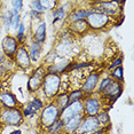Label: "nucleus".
Segmentation results:
<instances>
[{"mask_svg": "<svg viewBox=\"0 0 134 134\" xmlns=\"http://www.w3.org/2000/svg\"><path fill=\"white\" fill-rule=\"evenodd\" d=\"M100 127H101V124L99 123L96 117L87 116L85 119H83V121L79 125V127L75 132V134H92L95 131L99 130Z\"/></svg>", "mask_w": 134, "mask_h": 134, "instance_id": "423d86ee", "label": "nucleus"}, {"mask_svg": "<svg viewBox=\"0 0 134 134\" xmlns=\"http://www.w3.org/2000/svg\"><path fill=\"white\" fill-rule=\"evenodd\" d=\"M79 115H84V103L79 100V101L70 102L68 105L61 111L60 114V119L63 121H66L68 119Z\"/></svg>", "mask_w": 134, "mask_h": 134, "instance_id": "39448f33", "label": "nucleus"}, {"mask_svg": "<svg viewBox=\"0 0 134 134\" xmlns=\"http://www.w3.org/2000/svg\"><path fill=\"white\" fill-rule=\"evenodd\" d=\"M101 110V101L96 97H87L84 102V115L95 117Z\"/></svg>", "mask_w": 134, "mask_h": 134, "instance_id": "1a4fd4ad", "label": "nucleus"}, {"mask_svg": "<svg viewBox=\"0 0 134 134\" xmlns=\"http://www.w3.org/2000/svg\"><path fill=\"white\" fill-rule=\"evenodd\" d=\"M9 134H22V132H21V130H14L13 132H10Z\"/></svg>", "mask_w": 134, "mask_h": 134, "instance_id": "2f4dec72", "label": "nucleus"}, {"mask_svg": "<svg viewBox=\"0 0 134 134\" xmlns=\"http://www.w3.org/2000/svg\"><path fill=\"white\" fill-rule=\"evenodd\" d=\"M29 52V55H30V60L36 62L39 56H40V53H41V45L38 44V42H35L33 41L30 46V49L28 51Z\"/></svg>", "mask_w": 134, "mask_h": 134, "instance_id": "dca6fc26", "label": "nucleus"}, {"mask_svg": "<svg viewBox=\"0 0 134 134\" xmlns=\"http://www.w3.org/2000/svg\"><path fill=\"white\" fill-rule=\"evenodd\" d=\"M65 16V12L63 7H57L56 9L53 12V20H52V24H55L59 21H62Z\"/></svg>", "mask_w": 134, "mask_h": 134, "instance_id": "aec40b11", "label": "nucleus"}, {"mask_svg": "<svg viewBox=\"0 0 134 134\" xmlns=\"http://www.w3.org/2000/svg\"><path fill=\"white\" fill-rule=\"evenodd\" d=\"M111 79H114L116 81H119V83H123L124 81V74H123V68L121 66H118V68L114 69V71L111 72Z\"/></svg>", "mask_w": 134, "mask_h": 134, "instance_id": "4be33fe9", "label": "nucleus"}, {"mask_svg": "<svg viewBox=\"0 0 134 134\" xmlns=\"http://www.w3.org/2000/svg\"><path fill=\"white\" fill-rule=\"evenodd\" d=\"M83 119H84V115H79V116L72 117V118H70V119H68L66 121H64L63 130H64L65 134H75V132L77 131L79 125L81 124Z\"/></svg>", "mask_w": 134, "mask_h": 134, "instance_id": "ddd939ff", "label": "nucleus"}, {"mask_svg": "<svg viewBox=\"0 0 134 134\" xmlns=\"http://www.w3.org/2000/svg\"><path fill=\"white\" fill-rule=\"evenodd\" d=\"M110 81H111V78H110V77H108V78H104V79H103V80L101 81V83H100V86H99V92L101 93L102 91L104 90V88H105V87L109 85V83H110Z\"/></svg>", "mask_w": 134, "mask_h": 134, "instance_id": "c756f323", "label": "nucleus"}, {"mask_svg": "<svg viewBox=\"0 0 134 134\" xmlns=\"http://www.w3.org/2000/svg\"><path fill=\"white\" fill-rule=\"evenodd\" d=\"M1 47H2V52H4L6 57H9V59H13L16 54L17 49H19V41L16 40V38L13 37V36H6V37L2 39L1 42Z\"/></svg>", "mask_w": 134, "mask_h": 134, "instance_id": "6e6552de", "label": "nucleus"}, {"mask_svg": "<svg viewBox=\"0 0 134 134\" xmlns=\"http://www.w3.org/2000/svg\"><path fill=\"white\" fill-rule=\"evenodd\" d=\"M92 10H85V9H78L75 13H72L70 15V21L72 22H77V21H83L88 16V14Z\"/></svg>", "mask_w": 134, "mask_h": 134, "instance_id": "a211bd4d", "label": "nucleus"}, {"mask_svg": "<svg viewBox=\"0 0 134 134\" xmlns=\"http://www.w3.org/2000/svg\"><path fill=\"white\" fill-rule=\"evenodd\" d=\"M21 24V17H20V14H13L10 19V29L14 30V31H17Z\"/></svg>", "mask_w": 134, "mask_h": 134, "instance_id": "393cba45", "label": "nucleus"}, {"mask_svg": "<svg viewBox=\"0 0 134 134\" xmlns=\"http://www.w3.org/2000/svg\"><path fill=\"white\" fill-rule=\"evenodd\" d=\"M15 62L16 64L23 69H28L31 65V60H30L29 52L25 47H19L16 54H15Z\"/></svg>", "mask_w": 134, "mask_h": 134, "instance_id": "9d476101", "label": "nucleus"}, {"mask_svg": "<svg viewBox=\"0 0 134 134\" xmlns=\"http://www.w3.org/2000/svg\"><path fill=\"white\" fill-rule=\"evenodd\" d=\"M10 4H12V13L20 14V12L22 10V8H23V1L17 0V1H12Z\"/></svg>", "mask_w": 134, "mask_h": 134, "instance_id": "bb28decb", "label": "nucleus"}, {"mask_svg": "<svg viewBox=\"0 0 134 134\" xmlns=\"http://www.w3.org/2000/svg\"><path fill=\"white\" fill-rule=\"evenodd\" d=\"M23 114L20 109H1L0 110V121L2 124L10 125V126H17L22 123Z\"/></svg>", "mask_w": 134, "mask_h": 134, "instance_id": "f03ea898", "label": "nucleus"}, {"mask_svg": "<svg viewBox=\"0 0 134 134\" xmlns=\"http://www.w3.org/2000/svg\"><path fill=\"white\" fill-rule=\"evenodd\" d=\"M30 5H31V13H33V14L41 15L45 12L44 7H42V5H41V2L38 1V0H36V1H31L30 2Z\"/></svg>", "mask_w": 134, "mask_h": 134, "instance_id": "5701e85b", "label": "nucleus"}, {"mask_svg": "<svg viewBox=\"0 0 134 134\" xmlns=\"http://www.w3.org/2000/svg\"><path fill=\"white\" fill-rule=\"evenodd\" d=\"M111 17L102 13H96V12H91L86 17V23L88 25V29L93 30H101L105 28L110 22Z\"/></svg>", "mask_w": 134, "mask_h": 134, "instance_id": "20e7f679", "label": "nucleus"}, {"mask_svg": "<svg viewBox=\"0 0 134 134\" xmlns=\"http://www.w3.org/2000/svg\"><path fill=\"white\" fill-rule=\"evenodd\" d=\"M47 71L44 66H39L35 70V74H33L29 79L28 83V90L30 92H37V91L42 86L44 83V78L46 76Z\"/></svg>", "mask_w": 134, "mask_h": 134, "instance_id": "0eeeda50", "label": "nucleus"}, {"mask_svg": "<svg viewBox=\"0 0 134 134\" xmlns=\"http://www.w3.org/2000/svg\"><path fill=\"white\" fill-rule=\"evenodd\" d=\"M60 118V110L55 103H49L42 109L40 115V123L44 127H48Z\"/></svg>", "mask_w": 134, "mask_h": 134, "instance_id": "7ed1b4c3", "label": "nucleus"}, {"mask_svg": "<svg viewBox=\"0 0 134 134\" xmlns=\"http://www.w3.org/2000/svg\"><path fill=\"white\" fill-rule=\"evenodd\" d=\"M68 95H69V103H70V102L79 101L84 96V93L81 92V90H76V91L70 92V94H68Z\"/></svg>", "mask_w": 134, "mask_h": 134, "instance_id": "b1692460", "label": "nucleus"}, {"mask_svg": "<svg viewBox=\"0 0 134 134\" xmlns=\"http://www.w3.org/2000/svg\"><path fill=\"white\" fill-rule=\"evenodd\" d=\"M24 37H25V24L21 23L19 29H17V31H16V40L21 42V41H23Z\"/></svg>", "mask_w": 134, "mask_h": 134, "instance_id": "a878e982", "label": "nucleus"}, {"mask_svg": "<svg viewBox=\"0 0 134 134\" xmlns=\"http://www.w3.org/2000/svg\"><path fill=\"white\" fill-rule=\"evenodd\" d=\"M96 119L99 120L100 124L105 125L109 121V115H108V112H107V111H100L99 114L96 115Z\"/></svg>", "mask_w": 134, "mask_h": 134, "instance_id": "cd10ccee", "label": "nucleus"}, {"mask_svg": "<svg viewBox=\"0 0 134 134\" xmlns=\"http://www.w3.org/2000/svg\"><path fill=\"white\" fill-rule=\"evenodd\" d=\"M40 2H41V5H42V7H44L45 10L46 9H53L57 4L56 1H47V0H44V1H40Z\"/></svg>", "mask_w": 134, "mask_h": 134, "instance_id": "c85d7f7f", "label": "nucleus"}, {"mask_svg": "<svg viewBox=\"0 0 134 134\" xmlns=\"http://www.w3.org/2000/svg\"><path fill=\"white\" fill-rule=\"evenodd\" d=\"M33 38L36 40L35 42H38V44H42V42L46 40V23L45 22H41L38 25Z\"/></svg>", "mask_w": 134, "mask_h": 134, "instance_id": "2eb2a0df", "label": "nucleus"}, {"mask_svg": "<svg viewBox=\"0 0 134 134\" xmlns=\"http://www.w3.org/2000/svg\"><path fill=\"white\" fill-rule=\"evenodd\" d=\"M70 30H72L74 32H77V33H84L85 31L88 30V25L85 20L77 21V22H72L70 24Z\"/></svg>", "mask_w": 134, "mask_h": 134, "instance_id": "f3484780", "label": "nucleus"}, {"mask_svg": "<svg viewBox=\"0 0 134 134\" xmlns=\"http://www.w3.org/2000/svg\"><path fill=\"white\" fill-rule=\"evenodd\" d=\"M63 126H64V121L59 118V119H57L54 124H52L47 130H48V132H49V133L55 134V133H57V132H60L61 130H63Z\"/></svg>", "mask_w": 134, "mask_h": 134, "instance_id": "412c9836", "label": "nucleus"}, {"mask_svg": "<svg viewBox=\"0 0 134 134\" xmlns=\"http://www.w3.org/2000/svg\"><path fill=\"white\" fill-rule=\"evenodd\" d=\"M1 29H2V25H1V23H0V32H1Z\"/></svg>", "mask_w": 134, "mask_h": 134, "instance_id": "473e14b6", "label": "nucleus"}, {"mask_svg": "<svg viewBox=\"0 0 134 134\" xmlns=\"http://www.w3.org/2000/svg\"><path fill=\"white\" fill-rule=\"evenodd\" d=\"M17 100L14 94L10 92H2L0 93V107L2 109H12V108H17Z\"/></svg>", "mask_w": 134, "mask_h": 134, "instance_id": "9b49d317", "label": "nucleus"}, {"mask_svg": "<svg viewBox=\"0 0 134 134\" xmlns=\"http://www.w3.org/2000/svg\"><path fill=\"white\" fill-rule=\"evenodd\" d=\"M121 62H123V56H119L109 65V69H116V68H118V66H121Z\"/></svg>", "mask_w": 134, "mask_h": 134, "instance_id": "7c9ffc66", "label": "nucleus"}, {"mask_svg": "<svg viewBox=\"0 0 134 134\" xmlns=\"http://www.w3.org/2000/svg\"><path fill=\"white\" fill-rule=\"evenodd\" d=\"M55 104L57 105V108H59V110H60V114H61V111H62L63 109L69 104V95L66 93L60 94V95L56 97V103Z\"/></svg>", "mask_w": 134, "mask_h": 134, "instance_id": "6ab92c4d", "label": "nucleus"}, {"mask_svg": "<svg viewBox=\"0 0 134 134\" xmlns=\"http://www.w3.org/2000/svg\"><path fill=\"white\" fill-rule=\"evenodd\" d=\"M42 91L44 94L49 99L55 97L60 92L61 87V77L55 74H46L42 83Z\"/></svg>", "mask_w": 134, "mask_h": 134, "instance_id": "f257e3e1", "label": "nucleus"}, {"mask_svg": "<svg viewBox=\"0 0 134 134\" xmlns=\"http://www.w3.org/2000/svg\"><path fill=\"white\" fill-rule=\"evenodd\" d=\"M100 80V75L99 74H91L88 77L85 79L84 85L81 87V92L84 94H91L94 91V88L96 87L97 83Z\"/></svg>", "mask_w": 134, "mask_h": 134, "instance_id": "f8f14e48", "label": "nucleus"}, {"mask_svg": "<svg viewBox=\"0 0 134 134\" xmlns=\"http://www.w3.org/2000/svg\"><path fill=\"white\" fill-rule=\"evenodd\" d=\"M42 108H44V102H42L40 99H33L23 107L22 114L24 116H30V115H33V114H36V112H38Z\"/></svg>", "mask_w": 134, "mask_h": 134, "instance_id": "4468645a", "label": "nucleus"}]
</instances>
